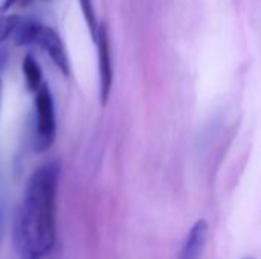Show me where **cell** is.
<instances>
[{
  "label": "cell",
  "instance_id": "obj_12",
  "mask_svg": "<svg viewBox=\"0 0 261 259\" xmlns=\"http://www.w3.org/2000/svg\"><path fill=\"white\" fill-rule=\"evenodd\" d=\"M245 259H254V258H245Z\"/></svg>",
  "mask_w": 261,
  "mask_h": 259
},
{
  "label": "cell",
  "instance_id": "obj_7",
  "mask_svg": "<svg viewBox=\"0 0 261 259\" xmlns=\"http://www.w3.org/2000/svg\"><path fill=\"white\" fill-rule=\"evenodd\" d=\"M21 70L26 79V85L31 92H37L41 87V69L32 55H26L21 61Z\"/></svg>",
  "mask_w": 261,
  "mask_h": 259
},
{
  "label": "cell",
  "instance_id": "obj_10",
  "mask_svg": "<svg viewBox=\"0 0 261 259\" xmlns=\"http://www.w3.org/2000/svg\"><path fill=\"white\" fill-rule=\"evenodd\" d=\"M17 2H20V0H5V2H3V5H2V11H8V9H11Z\"/></svg>",
  "mask_w": 261,
  "mask_h": 259
},
{
  "label": "cell",
  "instance_id": "obj_2",
  "mask_svg": "<svg viewBox=\"0 0 261 259\" xmlns=\"http://www.w3.org/2000/svg\"><path fill=\"white\" fill-rule=\"evenodd\" d=\"M35 130H34V150L38 153L46 151L55 139V110L54 99L49 87L41 84L35 92Z\"/></svg>",
  "mask_w": 261,
  "mask_h": 259
},
{
  "label": "cell",
  "instance_id": "obj_9",
  "mask_svg": "<svg viewBox=\"0 0 261 259\" xmlns=\"http://www.w3.org/2000/svg\"><path fill=\"white\" fill-rule=\"evenodd\" d=\"M18 21H20V17H17V15H2L0 17V43H3L6 38H9L14 34Z\"/></svg>",
  "mask_w": 261,
  "mask_h": 259
},
{
  "label": "cell",
  "instance_id": "obj_1",
  "mask_svg": "<svg viewBox=\"0 0 261 259\" xmlns=\"http://www.w3.org/2000/svg\"><path fill=\"white\" fill-rule=\"evenodd\" d=\"M58 174L55 163H46L28 182L14 223V246L21 259H41L55 244Z\"/></svg>",
  "mask_w": 261,
  "mask_h": 259
},
{
  "label": "cell",
  "instance_id": "obj_8",
  "mask_svg": "<svg viewBox=\"0 0 261 259\" xmlns=\"http://www.w3.org/2000/svg\"><path fill=\"white\" fill-rule=\"evenodd\" d=\"M80 6H81V12L84 15V20L89 26V31H90V35L95 41L96 38V34H98V27H99V23L96 20V14H95V8H93V2L92 0H80Z\"/></svg>",
  "mask_w": 261,
  "mask_h": 259
},
{
  "label": "cell",
  "instance_id": "obj_4",
  "mask_svg": "<svg viewBox=\"0 0 261 259\" xmlns=\"http://www.w3.org/2000/svg\"><path fill=\"white\" fill-rule=\"evenodd\" d=\"M44 52L50 56V60L54 61V64L64 73L69 75L70 67H69V58H67V52L66 47L61 41V37L52 29V27H41V32L38 35V41H37Z\"/></svg>",
  "mask_w": 261,
  "mask_h": 259
},
{
  "label": "cell",
  "instance_id": "obj_13",
  "mask_svg": "<svg viewBox=\"0 0 261 259\" xmlns=\"http://www.w3.org/2000/svg\"><path fill=\"white\" fill-rule=\"evenodd\" d=\"M0 85H2V82H0Z\"/></svg>",
  "mask_w": 261,
  "mask_h": 259
},
{
  "label": "cell",
  "instance_id": "obj_6",
  "mask_svg": "<svg viewBox=\"0 0 261 259\" xmlns=\"http://www.w3.org/2000/svg\"><path fill=\"white\" fill-rule=\"evenodd\" d=\"M41 24L35 20H28V18H20L12 37L14 43L17 46H28L32 43L38 41V35L41 32Z\"/></svg>",
  "mask_w": 261,
  "mask_h": 259
},
{
  "label": "cell",
  "instance_id": "obj_5",
  "mask_svg": "<svg viewBox=\"0 0 261 259\" xmlns=\"http://www.w3.org/2000/svg\"><path fill=\"white\" fill-rule=\"evenodd\" d=\"M206 235H208V221L206 220H199L194 223L191 231L188 232L185 243L180 249L179 259H199L205 243H206Z\"/></svg>",
  "mask_w": 261,
  "mask_h": 259
},
{
  "label": "cell",
  "instance_id": "obj_3",
  "mask_svg": "<svg viewBox=\"0 0 261 259\" xmlns=\"http://www.w3.org/2000/svg\"><path fill=\"white\" fill-rule=\"evenodd\" d=\"M95 43L98 47V60H99V96H101V104L106 105L113 82V66H112L109 34L104 24H99Z\"/></svg>",
  "mask_w": 261,
  "mask_h": 259
},
{
  "label": "cell",
  "instance_id": "obj_11",
  "mask_svg": "<svg viewBox=\"0 0 261 259\" xmlns=\"http://www.w3.org/2000/svg\"><path fill=\"white\" fill-rule=\"evenodd\" d=\"M40 2H47V0H40Z\"/></svg>",
  "mask_w": 261,
  "mask_h": 259
}]
</instances>
